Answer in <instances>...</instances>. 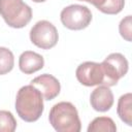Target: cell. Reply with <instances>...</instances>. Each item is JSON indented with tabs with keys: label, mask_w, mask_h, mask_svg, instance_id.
I'll return each mask as SVG.
<instances>
[{
	"label": "cell",
	"mask_w": 132,
	"mask_h": 132,
	"mask_svg": "<svg viewBox=\"0 0 132 132\" xmlns=\"http://www.w3.org/2000/svg\"><path fill=\"white\" fill-rule=\"evenodd\" d=\"M14 105L18 116L28 123L36 122L44 109L43 97L32 85L24 86L18 91Z\"/></svg>",
	"instance_id": "6da1fadb"
},
{
	"label": "cell",
	"mask_w": 132,
	"mask_h": 132,
	"mask_svg": "<svg viewBox=\"0 0 132 132\" xmlns=\"http://www.w3.org/2000/svg\"><path fill=\"white\" fill-rule=\"evenodd\" d=\"M48 121L58 132H79L81 129L77 109L71 102L62 101L55 104L50 110Z\"/></svg>",
	"instance_id": "7a4b0ae2"
},
{
	"label": "cell",
	"mask_w": 132,
	"mask_h": 132,
	"mask_svg": "<svg viewBox=\"0 0 132 132\" xmlns=\"http://www.w3.org/2000/svg\"><path fill=\"white\" fill-rule=\"evenodd\" d=\"M0 15L15 29L24 28L32 19V9L23 0H0Z\"/></svg>",
	"instance_id": "3957f363"
},
{
	"label": "cell",
	"mask_w": 132,
	"mask_h": 132,
	"mask_svg": "<svg viewBox=\"0 0 132 132\" xmlns=\"http://www.w3.org/2000/svg\"><path fill=\"white\" fill-rule=\"evenodd\" d=\"M60 19L67 29L82 30L90 25L92 21V12L85 5L71 4L62 9Z\"/></svg>",
	"instance_id": "277c9868"
},
{
	"label": "cell",
	"mask_w": 132,
	"mask_h": 132,
	"mask_svg": "<svg viewBox=\"0 0 132 132\" xmlns=\"http://www.w3.org/2000/svg\"><path fill=\"white\" fill-rule=\"evenodd\" d=\"M58 39V30L48 21H39L30 30V40L39 48L50 50L57 44Z\"/></svg>",
	"instance_id": "5b68a950"
},
{
	"label": "cell",
	"mask_w": 132,
	"mask_h": 132,
	"mask_svg": "<svg viewBox=\"0 0 132 132\" xmlns=\"http://www.w3.org/2000/svg\"><path fill=\"white\" fill-rule=\"evenodd\" d=\"M101 64L105 71L106 87L116 86L119 79L127 74L129 68L127 59L120 53H112L108 55Z\"/></svg>",
	"instance_id": "8992f818"
},
{
	"label": "cell",
	"mask_w": 132,
	"mask_h": 132,
	"mask_svg": "<svg viewBox=\"0 0 132 132\" xmlns=\"http://www.w3.org/2000/svg\"><path fill=\"white\" fill-rule=\"evenodd\" d=\"M77 80L86 87L94 86H106L105 71L101 63L96 62H84L75 71Z\"/></svg>",
	"instance_id": "52a82bcc"
},
{
	"label": "cell",
	"mask_w": 132,
	"mask_h": 132,
	"mask_svg": "<svg viewBox=\"0 0 132 132\" xmlns=\"http://www.w3.org/2000/svg\"><path fill=\"white\" fill-rule=\"evenodd\" d=\"M32 86L39 90L44 100H53L56 98L61 91L60 81L52 74L44 73L31 80Z\"/></svg>",
	"instance_id": "ba28073f"
},
{
	"label": "cell",
	"mask_w": 132,
	"mask_h": 132,
	"mask_svg": "<svg viewBox=\"0 0 132 132\" xmlns=\"http://www.w3.org/2000/svg\"><path fill=\"white\" fill-rule=\"evenodd\" d=\"M113 94L109 87L106 86H99L90 95L91 106L96 111L105 112L109 110L113 105Z\"/></svg>",
	"instance_id": "9c48e42d"
},
{
	"label": "cell",
	"mask_w": 132,
	"mask_h": 132,
	"mask_svg": "<svg viewBox=\"0 0 132 132\" xmlns=\"http://www.w3.org/2000/svg\"><path fill=\"white\" fill-rule=\"evenodd\" d=\"M44 66V59L41 55L32 52L25 51L21 54L19 58V67L20 70L25 74H32Z\"/></svg>",
	"instance_id": "30bf717a"
},
{
	"label": "cell",
	"mask_w": 132,
	"mask_h": 132,
	"mask_svg": "<svg viewBox=\"0 0 132 132\" xmlns=\"http://www.w3.org/2000/svg\"><path fill=\"white\" fill-rule=\"evenodd\" d=\"M117 112L120 119L127 124L132 126V94L126 93L122 95L118 101Z\"/></svg>",
	"instance_id": "8fae6325"
},
{
	"label": "cell",
	"mask_w": 132,
	"mask_h": 132,
	"mask_svg": "<svg viewBox=\"0 0 132 132\" xmlns=\"http://www.w3.org/2000/svg\"><path fill=\"white\" fill-rule=\"evenodd\" d=\"M117 126L109 117L95 118L88 127V132H116Z\"/></svg>",
	"instance_id": "7c38bea8"
},
{
	"label": "cell",
	"mask_w": 132,
	"mask_h": 132,
	"mask_svg": "<svg viewBox=\"0 0 132 132\" xmlns=\"http://www.w3.org/2000/svg\"><path fill=\"white\" fill-rule=\"evenodd\" d=\"M14 65V57L10 50L0 46V75L10 72Z\"/></svg>",
	"instance_id": "4fadbf2b"
},
{
	"label": "cell",
	"mask_w": 132,
	"mask_h": 132,
	"mask_svg": "<svg viewBox=\"0 0 132 132\" xmlns=\"http://www.w3.org/2000/svg\"><path fill=\"white\" fill-rule=\"evenodd\" d=\"M16 129V121L8 110H0V132H13Z\"/></svg>",
	"instance_id": "5bb4252c"
},
{
	"label": "cell",
	"mask_w": 132,
	"mask_h": 132,
	"mask_svg": "<svg viewBox=\"0 0 132 132\" xmlns=\"http://www.w3.org/2000/svg\"><path fill=\"white\" fill-rule=\"evenodd\" d=\"M125 0H104L103 4L97 9L106 14H117L123 10Z\"/></svg>",
	"instance_id": "9a60e30c"
},
{
	"label": "cell",
	"mask_w": 132,
	"mask_h": 132,
	"mask_svg": "<svg viewBox=\"0 0 132 132\" xmlns=\"http://www.w3.org/2000/svg\"><path fill=\"white\" fill-rule=\"evenodd\" d=\"M119 31H120L121 36L125 40H127V41L132 40V16L131 15L125 16L120 22Z\"/></svg>",
	"instance_id": "2e32d148"
},
{
	"label": "cell",
	"mask_w": 132,
	"mask_h": 132,
	"mask_svg": "<svg viewBox=\"0 0 132 132\" xmlns=\"http://www.w3.org/2000/svg\"><path fill=\"white\" fill-rule=\"evenodd\" d=\"M78 1H86V2H89L91 4H93L96 8H98L99 6H101L104 2V0H78Z\"/></svg>",
	"instance_id": "e0dca14e"
},
{
	"label": "cell",
	"mask_w": 132,
	"mask_h": 132,
	"mask_svg": "<svg viewBox=\"0 0 132 132\" xmlns=\"http://www.w3.org/2000/svg\"><path fill=\"white\" fill-rule=\"evenodd\" d=\"M33 2H36V3H40V2H44V1H46V0H32Z\"/></svg>",
	"instance_id": "ac0fdd59"
}]
</instances>
